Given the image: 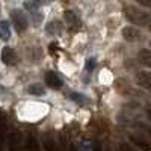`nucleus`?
I'll list each match as a JSON object with an SVG mask.
<instances>
[{"label":"nucleus","instance_id":"nucleus-7","mask_svg":"<svg viewBox=\"0 0 151 151\" xmlns=\"http://www.w3.org/2000/svg\"><path fill=\"white\" fill-rule=\"evenodd\" d=\"M137 60H139L141 65L151 68V50L150 48L139 50V53H137Z\"/></svg>","mask_w":151,"mask_h":151},{"label":"nucleus","instance_id":"nucleus-2","mask_svg":"<svg viewBox=\"0 0 151 151\" xmlns=\"http://www.w3.org/2000/svg\"><path fill=\"white\" fill-rule=\"evenodd\" d=\"M11 18H12V21H14V26H15V29H17L18 33H21V32H24V30L27 29L29 21H27L26 15H24L21 11H18V9L12 11L11 12Z\"/></svg>","mask_w":151,"mask_h":151},{"label":"nucleus","instance_id":"nucleus-22","mask_svg":"<svg viewBox=\"0 0 151 151\" xmlns=\"http://www.w3.org/2000/svg\"><path fill=\"white\" fill-rule=\"evenodd\" d=\"M150 29H151V23H150Z\"/></svg>","mask_w":151,"mask_h":151},{"label":"nucleus","instance_id":"nucleus-11","mask_svg":"<svg viewBox=\"0 0 151 151\" xmlns=\"http://www.w3.org/2000/svg\"><path fill=\"white\" fill-rule=\"evenodd\" d=\"M0 38L3 41H8L11 38V27L8 21H0Z\"/></svg>","mask_w":151,"mask_h":151},{"label":"nucleus","instance_id":"nucleus-6","mask_svg":"<svg viewBox=\"0 0 151 151\" xmlns=\"http://www.w3.org/2000/svg\"><path fill=\"white\" fill-rule=\"evenodd\" d=\"M64 15H65V20L68 23V27L74 32H77V29L80 27V20L77 18V15H76L73 11H65Z\"/></svg>","mask_w":151,"mask_h":151},{"label":"nucleus","instance_id":"nucleus-9","mask_svg":"<svg viewBox=\"0 0 151 151\" xmlns=\"http://www.w3.org/2000/svg\"><path fill=\"white\" fill-rule=\"evenodd\" d=\"M129 137H130V141H132L136 147H139V148H142V150H150V148H151V145L147 142V139H145L144 136H141V134H130Z\"/></svg>","mask_w":151,"mask_h":151},{"label":"nucleus","instance_id":"nucleus-4","mask_svg":"<svg viewBox=\"0 0 151 151\" xmlns=\"http://www.w3.org/2000/svg\"><path fill=\"white\" fill-rule=\"evenodd\" d=\"M2 60L6 65H15L17 60H18V56L15 53V50L11 48V47H5L2 50Z\"/></svg>","mask_w":151,"mask_h":151},{"label":"nucleus","instance_id":"nucleus-19","mask_svg":"<svg viewBox=\"0 0 151 151\" xmlns=\"http://www.w3.org/2000/svg\"><path fill=\"white\" fill-rule=\"evenodd\" d=\"M147 115H148V118H150V121H151V107H148V110H147Z\"/></svg>","mask_w":151,"mask_h":151},{"label":"nucleus","instance_id":"nucleus-21","mask_svg":"<svg viewBox=\"0 0 151 151\" xmlns=\"http://www.w3.org/2000/svg\"><path fill=\"white\" fill-rule=\"evenodd\" d=\"M148 89H150V92H151V86H150V88H148Z\"/></svg>","mask_w":151,"mask_h":151},{"label":"nucleus","instance_id":"nucleus-16","mask_svg":"<svg viewBox=\"0 0 151 151\" xmlns=\"http://www.w3.org/2000/svg\"><path fill=\"white\" fill-rule=\"evenodd\" d=\"M137 125H139V129H141L148 137H151V127H150V125H147V124H144V122H137Z\"/></svg>","mask_w":151,"mask_h":151},{"label":"nucleus","instance_id":"nucleus-17","mask_svg":"<svg viewBox=\"0 0 151 151\" xmlns=\"http://www.w3.org/2000/svg\"><path fill=\"white\" fill-rule=\"evenodd\" d=\"M44 145H45L47 150H52V148H53V139H52L48 134H47V136L44 134Z\"/></svg>","mask_w":151,"mask_h":151},{"label":"nucleus","instance_id":"nucleus-8","mask_svg":"<svg viewBox=\"0 0 151 151\" xmlns=\"http://www.w3.org/2000/svg\"><path fill=\"white\" fill-rule=\"evenodd\" d=\"M62 29H64V24H62L60 21H58V20L50 21L47 26H45V30H47L48 35H59Z\"/></svg>","mask_w":151,"mask_h":151},{"label":"nucleus","instance_id":"nucleus-13","mask_svg":"<svg viewBox=\"0 0 151 151\" xmlns=\"http://www.w3.org/2000/svg\"><path fill=\"white\" fill-rule=\"evenodd\" d=\"M27 91H29V94H32V95H42V94H44V88H42L41 85H30V86L27 88Z\"/></svg>","mask_w":151,"mask_h":151},{"label":"nucleus","instance_id":"nucleus-12","mask_svg":"<svg viewBox=\"0 0 151 151\" xmlns=\"http://www.w3.org/2000/svg\"><path fill=\"white\" fill-rule=\"evenodd\" d=\"M68 97H70V100L76 101L77 104H85V103L88 101V98H86L85 95H82V94H77V92H70V94H68Z\"/></svg>","mask_w":151,"mask_h":151},{"label":"nucleus","instance_id":"nucleus-5","mask_svg":"<svg viewBox=\"0 0 151 151\" xmlns=\"http://www.w3.org/2000/svg\"><path fill=\"white\" fill-rule=\"evenodd\" d=\"M122 36L125 41H130V42H134L141 38V30L134 27V26H125L122 29Z\"/></svg>","mask_w":151,"mask_h":151},{"label":"nucleus","instance_id":"nucleus-15","mask_svg":"<svg viewBox=\"0 0 151 151\" xmlns=\"http://www.w3.org/2000/svg\"><path fill=\"white\" fill-rule=\"evenodd\" d=\"M95 65H97L95 60H94L92 58H89V59L86 60V71H88V73H92V71L95 70Z\"/></svg>","mask_w":151,"mask_h":151},{"label":"nucleus","instance_id":"nucleus-18","mask_svg":"<svg viewBox=\"0 0 151 151\" xmlns=\"http://www.w3.org/2000/svg\"><path fill=\"white\" fill-rule=\"evenodd\" d=\"M134 2L139 5V6H144V8H151V0H134Z\"/></svg>","mask_w":151,"mask_h":151},{"label":"nucleus","instance_id":"nucleus-10","mask_svg":"<svg viewBox=\"0 0 151 151\" xmlns=\"http://www.w3.org/2000/svg\"><path fill=\"white\" fill-rule=\"evenodd\" d=\"M137 83H139L142 88H148L151 86V73H147V71H141L137 73Z\"/></svg>","mask_w":151,"mask_h":151},{"label":"nucleus","instance_id":"nucleus-3","mask_svg":"<svg viewBox=\"0 0 151 151\" xmlns=\"http://www.w3.org/2000/svg\"><path fill=\"white\" fill-rule=\"evenodd\" d=\"M45 85L48 88H52V89H59V88H62V85H64V82H62V79L59 77V76L53 71H48L45 73Z\"/></svg>","mask_w":151,"mask_h":151},{"label":"nucleus","instance_id":"nucleus-20","mask_svg":"<svg viewBox=\"0 0 151 151\" xmlns=\"http://www.w3.org/2000/svg\"><path fill=\"white\" fill-rule=\"evenodd\" d=\"M44 2H52V0H44Z\"/></svg>","mask_w":151,"mask_h":151},{"label":"nucleus","instance_id":"nucleus-1","mask_svg":"<svg viewBox=\"0 0 151 151\" xmlns=\"http://www.w3.org/2000/svg\"><path fill=\"white\" fill-rule=\"evenodd\" d=\"M124 17L132 24L139 26V27L150 26V23H151V15L148 12L141 9V8H136V6H125L124 8Z\"/></svg>","mask_w":151,"mask_h":151},{"label":"nucleus","instance_id":"nucleus-14","mask_svg":"<svg viewBox=\"0 0 151 151\" xmlns=\"http://www.w3.org/2000/svg\"><path fill=\"white\" fill-rule=\"evenodd\" d=\"M38 5H40V3H38V0H26V2H24V8L29 9L32 14L38 11Z\"/></svg>","mask_w":151,"mask_h":151}]
</instances>
